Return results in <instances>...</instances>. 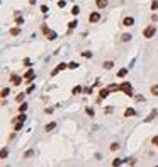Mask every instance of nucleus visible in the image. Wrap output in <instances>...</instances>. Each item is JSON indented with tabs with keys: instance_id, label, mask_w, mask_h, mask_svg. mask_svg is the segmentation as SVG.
<instances>
[{
	"instance_id": "5701e85b",
	"label": "nucleus",
	"mask_w": 158,
	"mask_h": 167,
	"mask_svg": "<svg viewBox=\"0 0 158 167\" xmlns=\"http://www.w3.org/2000/svg\"><path fill=\"white\" fill-rule=\"evenodd\" d=\"M126 75H128V70L126 68H121L119 72H117V77H126Z\"/></svg>"
},
{
	"instance_id": "cd10ccee",
	"label": "nucleus",
	"mask_w": 158,
	"mask_h": 167,
	"mask_svg": "<svg viewBox=\"0 0 158 167\" xmlns=\"http://www.w3.org/2000/svg\"><path fill=\"white\" fill-rule=\"evenodd\" d=\"M26 109H27V104H26V102H22V104L19 106V113H24Z\"/></svg>"
},
{
	"instance_id": "6ab92c4d",
	"label": "nucleus",
	"mask_w": 158,
	"mask_h": 167,
	"mask_svg": "<svg viewBox=\"0 0 158 167\" xmlns=\"http://www.w3.org/2000/svg\"><path fill=\"white\" fill-rule=\"evenodd\" d=\"M80 92H82V87H80V85H75V87L72 89V94H73V96H77V94H80Z\"/></svg>"
},
{
	"instance_id": "aec40b11",
	"label": "nucleus",
	"mask_w": 158,
	"mask_h": 167,
	"mask_svg": "<svg viewBox=\"0 0 158 167\" xmlns=\"http://www.w3.org/2000/svg\"><path fill=\"white\" fill-rule=\"evenodd\" d=\"M9 94H10V89L9 87H3V89H2V97H3V99L7 97Z\"/></svg>"
},
{
	"instance_id": "bb28decb",
	"label": "nucleus",
	"mask_w": 158,
	"mask_h": 167,
	"mask_svg": "<svg viewBox=\"0 0 158 167\" xmlns=\"http://www.w3.org/2000/svg\"><path fill=\"white\" fill-rule=\"evenodd\" d=\"M82 56L83 58H92V51H82Z\"/></svg>"
},
{
	"instance_id": "9d476101",
	"label": "nucleus",
	"mask_w": 158,
	"mask_h": 167,
	"mask_svg": "<svg viewBox=\"0 0 158 167\" xmlns=\"http://www.w3.org/2000/svg\"><path fill=\"white\" fill-rule=\"evenodd\" d=\"M134 114H136V111H134L133 108H128L126 111H124V116H126V118H129V116H134Z\"/></svg>"
},
{
	"instance_id": "a878e982",
	"label": "nucleus",
	"mask_w": 158,
	"mask_h": 167,
	"mask_svg": "<svg viewBox=\"0 0 158 167\" xmlns=\"http://www.w3.org/2000/svg\"><path fill=\"white\" fill-rule=\"evenodd\" d=\"M151 10H155V12L158 10V0H153V2H151Z\"/></svg>"
},
{
	"instance_id": "393cba45",
	"label": "nucleus",
	"mask_w": 158,
	"mask_h": 167,
	"mask_svg": "<svg viewBox=\"0 0 158 167\" xmlns=\"http://www.w3.org/2000/svg\"><path fill=\"white\" fill-rule=\"evenodd\" d=\"M111 152H116V150H117V148H119V143H117V142H114V143H111Z\"/></svg>"
},
{
	"instance_id": "79ce46f5",
	"label": "nucleus",
	"mask_w": 158,
	"mask_h": 167,
	"mask_svg": "<svg viewBox=\"0 0 158 167\" xmlns=\"http://www.w3.org/2000/svg\"><path fill=\"white\" fill-rule=\"evenodd\" d=\"M151 20H153V22H157V20H158V15H157V14H153V17H151Z\"/></svg>"
},
{
	"instance_id": "b1692460",
	"label": "nucleus",
	"mask_w": 158,
	"mask_h": 167,
	"mask_svg": "<svg viewBox=\"0 0 158 167\" xmlns=\"http://www.w3.org/2000/svg\"><path fill=\"white\" fill-rule=\"evenodd\" d=\"M15 24H17V26H22V24H24V19H22L20 15H15Z\"/></svg>"
},
{
	"instance_id": "0eeeda50",
	"label": "nucleus",
	"mask_w": 158,
	"mask_h": 167,
	"mask_svg": "<svg viewBox=\"0 0 158 167\" xmlns=\"http://www.w3.org/2000/svg\"><path fill=\"white\" fill-rule=\"evenodd\" d=\"M107 3H109L107 0H95V5H97V9L99 10H104L105 7H107Z\"/></svg>"
},
{
	"instance_id": "c9c22d12",
	"label": "nucleus",
	"mask_w": 158,
	"mask_h": 167,
	"mask_svg": "<svg viewBox=\"0 0 158 167\" xmlns=\"http://www.w3.org/2000/svg\"><path fill=\"white\" fill-rule=\"evenodd\" d=\"M65 5H66V2H65V0H60V2H58V7H61V9H63Z\"/></svg>"
},
{
	"instance_id": "c756f323",
	"label": "nucleus",
	"mask_w": 158,
	"mask_h": 167,
	"mask_svg": "<svg viewBox=\"0 0 158 167\" xmlns=\"http://www.w3.org/2000/svg\"><path fill=\"white\" fill-rule=\"evenodd\" d=\"M107 89H109V90H119V85H117V84H111Z\"/></svg>"
},
{
	"instance_id": "7c9ffc66",
	"label": "nucleus",
	"mask_w": 158,
	"mask_h": 167,
	"mask_svg": "<svg viewBox=\"0 0 158 167\" xmlns=\"http://www.w3.org/2000/svg\"><path fill=\"white\" fill-rule=\"evenodd\" d=\"M121 164H122V162H121V160H119V159H114V160H112V166H114V167L121 166Z\"/></svg>"
},
{
	"instance_id": "f704fd0d",
	"label": "nucleus",
	"mask_w": 158,
	"mask_h": 167,
	"mask_svg": "<svg viewBox=\"0 0 158 167\" xmlns=\"http://www.w3.org/2000/svg\"><path fill=\"white\" fill-rule=\"evenodd\" d=\"M151 143H153L155 147H158V137H153V140H151Z\"/></svg>"
},
{
	"instance_id": "4468645a",
	"label": "nucleus",
	"mask_w": 158,
	"mask_h": 167,
	"mask_svg": "<svg viewBox=\"0 0 158 167\" xmlns=\"http://www.w3.org/2000/svg\"><path fill=\"white\" fill-rule=\"evenodd\" d=\"M131 38H133V36H131L129 32H124V34L121 36V41H124V43H128V41H131Z\"/></svg>"
},
{
	"instance_id": "ddd939ff",
	"label": "nucleus",
	"mask_w": 158,
	"mask_h": 167,
	"mask_svg": "<svg viewBox=\"0 0 158 167\" xmlns=\"http://www.w3.org/2000/svg\"><path fill=\"white\" fill-rule=\"evenodd\" d=\"M22 126H24V121H15V123H14V130H15V131L22 130Z\"/></svg>"
},
{
	"instance_id": "473e14b6",
	"label": "nucleus",
	"mask_w": 158,
	"mask_h": 167,
	"mask_svg": "<svg viewBox=\"0 0 158 167\" xmlns=\"http://www.w3.org/2000/svg\"><path fill=\"white\" fill-rule=\"evenodd\" d=\"M24 96H26V94H19L17 97H15V101H17V102H22V101H24Z\"/></svg>"
},
{
	"instance_id": "4be33fe9",
	"label": "nucleus",
	"mask_w": 158,
	"mask_h": 167,
	"mask_svg": "<svg viewBox=\"0 0 158 167\" xmlns=\"http://www.w3.org/2000/svg\"><path fill=\"white\" fill-rule=\"evenodd\" d=\"M68 68L77 70V68H78V63H77V61H70V63H68Z\"/></svg>"
},
{
	"instance_id": "58836bf2",
	"label": "nucleus",
	"mask_w": 158,
	"mask_h": 167,
	"mask_svg": "<svg viewBox=\"0 0 158 167\" xmlns=\"http://www.w3.org/2000/svg\"><path fill=\"white\" fill-rule=\"evenodd\" d=\"M41 12H43V14H48V7L46 5H41Z\"/></svg>"
},
{
	"instance_id": "dca6fc26",
	"label": "nucleus",
	"mask_w": 158,
	"mask_h": 167,
	"mask_svg": "<svg viewBox=\"0 0 158 167\" xmlns=\"http://www.w3.org/2000/svg\"><path fill=\"white\" fill-rule=\"evenodd\" d=\"M104 68L105 70H111L112 67H114V61H111V60H109V61H104V65H102Z\"/></svg>"
},
{
	"instance_id": "412c9836",
	"label": "nucleus",
	"mask_w": 158,
	"mask_h": 167,
	"mask_svg": "<svg viewBox=\"0 0 158 167\" xmlns=\"http://www.w3.org/2000/svg\"><path fill=\"white\" fill-rule=\"evenodd\" d=\"M72 14H73V15H78V14H80V7H78V5H73V7H72Z\"/></svg>"
},
{
	"instance_id": "423d86ee",
	"label": "nucleus",
	"mask_w": 158,
	"mask_h": 167,
	"mask_svg": "<svg viewBox=\"0 0 158 167\" xmlns=\"http://www.w3.org/2000/svg\"><path fill=\"white\" fill-rule=\"evenodd\" d=\"M65 68H68V65H66V63H60V65H58V67H56V68L53 70V72H51V75L55 77V75H58V73H60L61 70H65Z\"/></svg>"
},
{
	"instance_id": "2eb2a0df",
	"label": "nucleus",
	"mask_w": 158,
	"mask_h": 167,
	"mask_svg": "<svg viewBox=\"0 0 158 167\" xmlns=\"http://www.w3.org/2000/svg\"><path fill=\"white\" fill-rule=\"evenodd\" d=\"M9 34L10 36H19V34H20V29H19V27H12V29L9 31Z\"/></svg>"
},
{
	"instance_id": "f03ea898",
	"label": "nucleus",
	"mask_w": 158,
	"mask_h": 167,
	"mask_svg": "<svg viewBox=\"0 0 158 167\" xmlns=\"http://www.w3.org/2000/svg\"><path fill=\"white\" fill-rule=\"evenodd\" d=\"M155 32H157V27L151 24V26H148V27H145V29H143V38L150 39V38H153V36H155Z\"/></svg>"
},
{
	"instance_id": "c85d7f7f",
	"label": "nucleus",
	"mask_w": 158,
	"mask_h": 167,
	"mask_svg": "<svg viewBox=\"0 0 158 167\" xmlns=\"http://www.w3.org/2000/svg\"><path fill=\"white\" fill-rule=\"evenodd\" d=\"M77 24H78L77 20H72V22H68V27H70V31L75 29V27H77Z\"/></svg>"
},
{
	"instance_id": "20e7f679",
	"label": "nucleus",
	"mask_w": 158,
	"mask_h": 167,
	"mask_svg": "<svg viewBox=\"0 0 158 167\" xmlns=\"http://www.w3.org/2000/svg\"><path fill=\"white\" fill-rule=\"evenodd\" d=\"M99 20H100V14H99V12H92V14L88 15V22H92V24L99 22Z\"/></svg>"
},
{
	"instance_id": "9b49d317",
	"label": "nucleus",
	"mask_w": 158,
	"mask_h": 167,
	"mask_svg": "<svg viewBox=\"0 0 158 167\" xmlns=\"http://www.w3.org/2000/svg\"><path fill=\"white\" fill-rule=\"evenodd\" d=\"M46 38H48L49 41L56 39V32H55V31H46Z\"/></svg>"
},
{
	"instance_id": "f257e3e1",
	"label": "nucleus",
	"mask_w": 158,
	"mask_h": 167,
	"mask_svg": "<svg viewBox=\"0 0 158 167\" xmlns=\"http://www.w3.org/2000/svg\"><path fill=\"white\" fill-rule=\"evenodd\" d=\"M119 90L124 92L128 97H133V96H134V92H133V85H131L129 82H122L121 85H119Z\"/></svg>"
},
{
	"instance_id": "37998d69",
	"label": "nucleus",
	"mask_w": 158,
	"mask_h": 167,
	"mask_svg": "<svg viewBox=\"0 0 158 167\" xmlns=\"http://www.w3.org/2000/svg\"><path fill=\"white\" fill-rule=\"evenodd\" d=\"M29 3H31V5H34V3H36V0H29Z\"/></svg>"
},
{
	"instance_id": "7ed1b4c3",
	"label": "nucleus",
	"mask_w": 158,
	"mask_h": 167,
	"mask_svg": "<svg viewBox=\"0 0 158 167\" xmlns=\"http://www.w3.org/2000/svg\"><path fill=\"white\" fill-rule=\"evenodd\" d=\"M24 79H26V82H27V84H31V82L34 80V70H32V68H29L27 72L24 73Z\"/></svg>"
},
{
	"instance_id": "ea45409f",
	"label": "nucleus",
	"mask_w": 158,
	"mask_h": 167,
	"mask_svg": "<svg viewBox=\"0 0 158 167\" xmlns=\"http://www.w3.org/2000/svg\"><path fill=\"white\" fill-rule=\"evenodd\" d=\"M87 114H88V116H93V109H90V108H87Z\"/></svg>"
},
{
	"instance_id": "72a5a7b5",
	"label": "nucleus",
	"mask_w": 158,
	"mask_h": 167,
	"mask_svg": "<svg viewBox=\"0 0 158 167\" xmlns=\"http://www.w3.org/2000/svg\"><path fill=\"white\" fill-rule=\"evenodd\" d=\"M0 157H2V159L7 157V148H2V154H0Z\"/></svg>"
},
{
	"instance_id": "6e6552de",
	"label": "nucleus",
	"mask_w": 158,
	"mask_h": 167,
	"mask_svg": "<svg viewBox=\"0 0 158 167\" xmlns=\"http://www.w3.org/2000/svg\"><path fill=\"white\" fill-rule=\"evenodd\" d=\"M157 116H158V109H153V111L150 113L148 116H146V119H145V121H146V123H150V121H153V119L157 118Z\"/></svg>"
},
{
	"instance_id": "2f4dec72",
	"label": "nucleus",
	"mask_w": 158,
	"mask_h": 167,
	"mask_svg": "<svg viewBox=\"0 0 158 167\" xmlns=\"http://www.w3.org/2000/svg\"><path fill=\"white\" fill-rule=\"evenodd\" d=\"M32 155H34V150H27L24 157H26V159H29V157H32Z\"/></svg>"
},
{
	"instance_id": "f3484780",
	"label": "nucleus",
	"mask_w": 158,
	"mask_h": 167,
	"mask_svg": "<svg viewBox=\"0 0 158 167\" xmlns=\"http://www.w3.org/2000/svg\"><path fill=\"white\" fill-rule=\"evenodd\" d=\"M150 92H151V96H155V97H158V85H151V89H150Z\"/></svg>"
},
{
	"instance_id": "f8f14e48",
	"label": "nucleus",
	"mask_w": 158,
	"mask_h": 167,
	"mask_svg": "<svg viewBox=\"0 0 158 167\" xmlns=\"http://www.w3.org/2000/svg\"><path fill=\"white\" fill-rule=\"evenodd\" d=\"M109 92H111L109 89H100V92H99V96H100V99L107 97V96H109Z\"/></svg>"
},
{
	"instance_id": "39448f33",
	"label": "nucleus",
	"mask_w": 158,
	"mask_h": 167,
	"mask_svg": "<svg viewBox=\"0 0 158 167\" xmlns=\"http://www.w3.org/2000/svg\"><path fill=\"white\" fill-rule=\"evenodd\" d=\"M122 26H126V27H131V26H134V19H133L131 15H126V17L122 19Z\"/></svg>"
},
{
	"instance_id": "4c0bfd02",
	"label": "nucleus",
	"mask_w": 158,
	"mask_h": 167,
	"mask_svg": "<svg viewBox=\"0 0 158 167\" xmlns=\"http://www.w3.org/2000/svg\"><path fill=\"white\" fill-rule=\"evenodd\" d=\"M134 162H136V160H134V159H126V164H129V166H133V164H134Z\"/></svg>"
},
{
	"instance_id": "a211bd4d",
	"label": "nucleus",
	"mask_w": 158,
	"mask_h": 167,
	"mask_svg": "<svg viewBox=\"0 0 158 167\" xmlns=\"http://www.w3.org/2000/svg\"><path fill=\"white\" fill-rule=\"evenodd\" d=\"M55 126H56V123H48L46 126H44V130L49 133V131H53V130H55Z\"/></svg>"
},
{
	"instance_id": "1a4fd4ad",
	"label": "nucleus",
	"mask_w": 158,
	"mask_h": 167,
	"mask_svg": "<svg viewBox=\"0 0 158 167\" xmlns=\"http://www.w3.org/2000/svg\"><path fill=\"white\" fill-rule=\"evenodd\" d=\"M22 79H24V77H22ZM22 79H20L19 75H12V84H14V85H20Z\"/></svg>"
},
{
	"instance_id": "e433bc0d",
	"label": "nucleus",
	"mask_w": 158,
	"mask_h": 167,
	"mask_svg": "<svg viewBox=\"0 0 158 167\" xmlns=\"http://www.w3.org/2000/svg\"><path fill=\"white\" fill-rule=\"evenodd\" d=\"M136 102H143V101H145V97H143V96H136Z\"/></svg>"
},
{
	"instance_id": "a19ab883",
	"label": "nucleus",
	"mask_w": 158,
	"mask_h": 167,
	"mask_svg": "<svg viewBox=\"0 0 158 167\" xmlns=\"http://www.w3.org/2000/svg\"><path fill=\"white\" fill-rule=\"evenodd\" d=\"M34 89H36V87H34V85H31V87L27 89V92H26V94H31V92H32V90H34Z\"/></svg>"
}]
</instances>
